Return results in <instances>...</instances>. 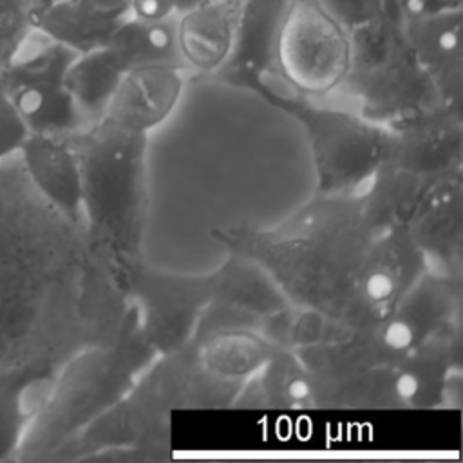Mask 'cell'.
Wrapping results in <instances>:
<instances>
[{
  "label": "cell",
  "instance_id": "cell-20",
  "mask_svg": "<svg viewBox=\"0 0 463 463\" xmlns=\"http://www.w3.org/2000/svg\"><path fill=\"white\" fill-rule=\"evenodd\" d=\"M286 391L293 402H302L309 396V383L302 376H295L289 380Z\"/></svg>",
  "mask_w": 463,
  "mask_h": 463
},
{
  "label": "cell",
  "instance_id": "cell-21",
  "mask_svg": "<svg viewBox=\"0 0 463 463\" xmlns=\"http://www.w3.org/2000/svg\"><path fill=\"white\" fill-rule=\"evenodd\" d=\"M58 0H25V7H27V13H29V20H31V25L33 22L43 13L47 11L51 5H54Z\"/></svg>",
  "mask_w": 463,
  "mask_h": 463
},
{
  "label": "cell",
  "instance_id": "cell-4",
  "mask_svg": "<svg viewBox=\"0 0 463 463\" xmlns=\"http://www.w3.org/2000/svg\"><path fill=\"white\" fill-rule=\"evenodd\" d=\"M184 69L145 65L123 74L107 107V116L127 130H146L161 123L183 90Z\"/></svg>",
  "mask_w": 463,
  "mask_h": 463
},
{
  "label": "cell",
  "instance_id": "cell-11",
  "mask_svg": "<svg viewBox=\"0 0 463 463\" xmlns=\"http://www.w3.org/2000/svg\"><path fill=\"white\" fill-rule=\"evenodd\" d=\"M206 360L212 369L222 374H244L255 369L264 360V345L248 335H233L215 338L208 345Z\"/></svg>",
  "mask_w": 463,
  "mask_h": 463
},
{
  "label": "cell",
  "instance_id": "cell-8",
  "mask_svg": "<svg viewBox=\"0 0 463 463\" xmlns=\"http://www.w3.org/2000/svg\"><path fill=\"white\" fill-rule=\"evenodd\" d=\"M288 0H239L233 49L215 74H237L259 80L262 72L277 71L275 42ZM279 72V71H277Z\"/></svg>",
  "mask_w": 463,
  "mask_h": 463
},
{
  "label": "cell",
  "instance_id": "cell-9",
  "mask_svg": "<svg viewBox=\"0 0 463 463\" xmlns=\"http://www.w3.org/2000/svg\"><path fill=\"white\" fill-rule=\"evenodd\" d=\"M125 72L127 67L109 45L76 54L67 69L65 85L83 119H94L107 112Z\"/></svg>",
  "mask_w": 463,
  "mask_h": 463
},
{
  "label": "cell",
  "instance_id": "cell-12",
  "mask_svg": "<svg viewBox=\"0 0 463 463\" xmlns=\"http://www.w3.org/2000/svg\"><path fill=\"white\" fill-rule=\"evenodd\" d=\"M345 31H354L389 9V0H315Z\"/></svg>",
  "mask_w": 463,
  "mask_h": 463
},
{
  "label": "cell",
  "instance_id": "cell-6",
  "mask_svg": "<svg viewBox=\"0 0 463 463\" xmlns=\"http://www.w3.org/2000/svg\"><path fill=\"white\" fill-rule=\"evenodd\" d=\"M239 0H212L175 18L184 69L215 74L228 61L237 27Z\"/></svg>",
  "mask_w": 463,
  "mask_h": 463
},
{
  "label": "cell",
  "instance_id": "cell-10",
  "mask_svg": "<svg viewBox=\"0 0 463 463\" xmlns=\"http://www.w3.org/2000/svg\"><path fill=\"white\" fill-rule=\"evenodd\" d=\"M107 45L121 58L127 71L145 65H174L184 69L177 47L175 18L145 20L130 14L116 29Z\"/></svg>",
  "mask_w": 463,
  "mask_h": 463
},
{
  "label": "cell",
  "instance_id": "cell-7",
  "mask_svg": "<svg viewBox=\"0 0 463 463\" xmlns=\"http://www.w3.org/2000/svg\"><path fill=\"white\" fill-rule=\"evenodd\" d=\"M61 136L29 134L18 156L36 190L60 212L76 217L83 204V172Z\"/></svg>",
  "mask_w": 463,
  "mask_h": 463
},
{
  "label": "cell",
  "instance_id": "cell-14",
  "mask_svg": "<svg viewBox=\"0 0 463 463\" xmlns=\"http://www.w3.org/2000/svg\"><path fill=\"white\" fill-rule=\"evenodd\" d=\"M27 414L25 398L13 385L0 383V459L14 450Z\"/></svg>",
  "mask_w": 463,
  "mask_h": 463
},
{
  "label": "cell",
  "instance_id": "cell-18",
  "mask_svg": "<svg viewBox=\"0 0 463 463\" xmlns=\"http://www.w3.org/2000/svg\"><path fill=\"white\" fill-rule=\"evenodd\" d=\"M398 13H430L452 7H463V0H389Z\"/></svg>",
  "mask_w": 463,
  "mask_h": 463
},
{
  "label": "cell",
  "instance_id": "cell-1",
  "mask_svg": "<svg viewBox=\"0 0 463 463\" xmlns=\"http://www.w3.org/2000/svg\"><path fill=\"white\" fill-rule=\"evenodd\" d=\"M76 54L33 27L0 67V89L29 134L61 136L83 121L65 85L67 69Z\"/></svg>",
  "mask_w": 463,
  "mask_h": 463
},
{
  "label": "cell",
  "instance_id": "cell-2",
  "mask_svg": "<svg viewBox=\"0 0 463 463\" xmlns=\"http://www.w3.org/2000/svg\"><path fill=\"white\" fill-rule=\"evenodd\" d=\"M351 61V40L315 0H288L275 42L280 78L306 94L342 85Z\"/></svg>",
  "mask_w": 463,
  "mask_h": 463
},
{
  "label": "cell",
  "instance_id": "cell-3",
  "mask_svg": "<svg viewBox=\"0 0 463 463\" xmlns=\"http://www.w3.org/2000/svg\"><path fill=\"white\" fill-rule=\"evenodd\" d=\"M398 14L403 36L436 92L458 87L461 76L463 7Z\"/></svg>",
  "mask_w": 463,
  "mask_h": 463
},
{
  "label": "cell",
  "instance_id": "cell-16",
  "mask_svg": "<svg viewBox=\"0 0 463 463\" xmlns=\"http://www.w3.org/2000/svg\"><path fill=\"white\" fill-rule=\"evenodd\" d=\"M396 291V279L387 268H376L364 279V295L373 304L387 302Z\"/></svg>",
  "mask_w": 463,
  "mask_h": 463
},
{
  "label": "cell",
  "instance_id": "cell-13",
  "mask_svg": "<svg viewBox=\"0 0 463 463\" xmlns=\"http://www.w3.org/2000/svg\"><path fill=\"white\" fill-rule=\"evenodd\" d=\"M31 29L25 0H0V67L7 63Z\"/></svg>",
  "mask_w": 463,
  "mask_h": 463
},
{
  "label": "cell",
  "instance_id": "cell-19",
  "mask_svg": "<svg viewBox=\"0 0 463 463\" xmlns=\"http://www.w3.org/2000/svg\"><path fill=\"white\" fill-rule=\"evenodd\" d=\"M394 389L402 400H412L420 392V378L416 373L405 371L398 374L394 382Z\"/></svg>",
  "mask_w": 463,
  "mask_h": 463
},
{
  "label": "cell",
  "instance_id": "cell-15",
  "mask_svg": "<svg viewBox=\"0 0 463 463\" xmlns=\"http://www.w3.org/2000/svg\"><path fill=\"white\" fill-rule=\"evenodd\" d=\"M29 130L13 107L7 94L0 89V161L20 152Z\"/></svg>",
  "mask_w": 463,
  "mask_h": 463
},
{
  "label": "cell",
  "instance_id": "cell-22",
  "mask_svg": "<svg viewBox=\"0 0 463 463\" xmlns=\"http://www.w3.org/2000/svg\"><path fill=\"white\" fill-rule=\"evenodd\" d=\"M212 0H172V9H174V16L179 18L181 14L194 11L197 7H203L204 4H208Z\"/></svg>",
  "mask_w": 463,
  "mask_h": 463
},
{
  "label": "cell",
  "instance_id": "cell-5",
  "mask_svg": "<svg viewBox=\"0 0 463 463\" xmlns=\"http://www.w3.org/2000/svg\"><path fill=\"white\" fill-rule=\"evenodd\" d=\"M130 14V0H58L33 27L81 54L105 47Z\"/></svg>",
  "mask_w": 463,
  "mask_h": 463
},
{
  "label": "cell",
  "instance_id": "cell-17",
  "mask_svg": "<svg viewBox=\"0 0 463 463\" xmlns=\"http://www.w3.org/2000/svg\"><path fill=\"white\" fill-rule=\"evenodd\" d=\"M416 340V331L412 324L405 318L391 320L383 329V344L394 351L409 349Z\"/></svg>",
  "mask_w": 463,
  "mask_h": 463
}]
</instances>
